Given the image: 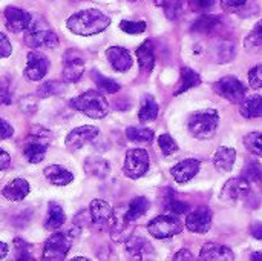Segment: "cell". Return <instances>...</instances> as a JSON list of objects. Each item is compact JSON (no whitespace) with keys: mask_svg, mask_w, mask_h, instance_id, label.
I'll return each instance as SVG.
<instances>
[{"mask_svg":"<svg viewBox=\"0 0 262 261\" xmlns=\"http://www.w3.org/2000/svg\"><path fill=\"white\" fill-rule=\"evenodd\" d=\"M64 91L63 83L60 82H45L37 88V97L40 98H46V97H52V95H58Z\"/></svg>","mask_w":262,"mask_h":261,"instance_id":"8d00e7d4","label":"cell"},{"mask_svg":"<svg viewBox=\"0 0 262 261\" xmlns=\"http://www.w3.org/2000/svg\"><path fill=\"white\" fill-rule=\"evenodd\" d=\"M186 226L193 234H206L212 226V211L207 206H200L186 218Z\"/></svg>","mask_w":262,"mask_h":261,"instance_id":"9a60e30c","label":"cell"},{"mask_svg":"<svg viewBox=\"0 0 262 261\" xmlns=\"http://www.w3.org/2000/svg\"><path fill=\"white\" fill-rule=\"evenodd\" d=\"M215 91L218 92V95H221L223 98L232 103H241L246 97L244 85L233 75H227L218 80L215 83Z\"/></svg>","mask_w":262,"mask_h":261,"instance_id":"30bf717a","label":"cell"},{"mask_svg":"<svg viewBox=\"0 0 262 261\" xmlns=\"http://www.w3.org/2000/svg\"><path fill=\"white\" fill-rule=\"evenodd\" d=\"M201 163L195 158H187L183 160L180 163H177L172 169L170 174L175 178L177 183H187L189 180H192L198 172H200Z\"/></svg>","mask_w":262,"mask_h":261,"instance_id":"d6986e66","label":"cell"},{"mask_svg":"<svg viewBox=\"0 0 262 261\" xmlns=\"http://www.w3.org/2000/svg\"><path fill=\"white\" fill-rule=\"evenodd\" d=\"M158 146H160V149H161V152L164 155H172V154H175L178 151L177 142L169 134H163V135L158 137Z\"/></svg>","mask_w":262,"mask_h":261,"instance_id":"60d3db41","label":"cell"},{"mask_svg":"<svg viewBox=\"0 0 262 261\" xmlns=\"http://www.w3.org/2000/svg\"><path fill=\"white\" fill-rule=\"evenodd\" d=\"M106 57L109 60V63L112 65V68L118 72H126L132 68L134 65V58L130 55V52L126 48L121 46H111L106 49Z\"/></svg>","mask_w":262,"mask_h":261,"instance_id":"e0dca14e","label":"cell"},{"mask_svg":"<svg viewBox=\"0 0 262 261\" xmlns=\"http://www.w3.org/2000/svg\"><path fill=\"white\" fill-rule=\"evenodd\" d=\"M124 175L132 178V180H138L141 178L147 169H149V154L144 149H129L126 152V158H124Z\"/></svg>","mask_w":262,"mask_h":261,"instance_id":"ba28073f","label":"cell"},{"mask_svg":"<svg viewBox=\"0 0 262 261\" xmlns=\"http://www.w3.org/2000/svg\"><path fill=\"white\" fill-rule=\"evenodd\" d=\"M126 137L130 142H138V143H149L154 140V131L149 128H127L126 129Z\"/></svg>","mask_w":262,"mask_h":261,"instance_id":"d590c367","label":"cell"},{"mask_svg":"<svg viewBox=\"0 0 262 261\" xmlns=\"http://www.w3.org/2000/svg\"><path fill=\"white\" fill-rule=\"evenodd\" d=\"M137 58H138V65L140 69L144 72H150L155 66V54L152 49V43L150 40H146L138 49H137Z\"/></svg>","mask_w":262,"mask_h":261,"instance_id":"4316f807","label":"cell"},{"mask_svg":"<svg viewBox=\"0 0 262 261\" xmlns=\"http://www.w3.org/2000/svg\"><path fill=\"white\" fill-rule=\"evenodd\" d=\"M158 103L152 95H144L143 102H141V108L138 112V118L141 123H149L154 122L158 117Z\"/></svg>","mask_w":262,"mask_h":261,"instance_id":"f1b7e54d","label":"cell"},{"mask_svg":"<svg viewBox=\"0 0 262 261\" xmlns=\"http://www.w3.org/2000/svg\"><path fill=\"white\" fill-rule=\"evenodd\" d=\"M221 23V18L218 15H203L200 17L195 25L192 26L193 32H203V34H209L212 32L218 25Z\"/></svg>","mask_w":262,"mask_h":261,"instance_id":"d6a6232c","label":"cell"},{"mask_svg":"<svg viewBox=\"0 0 262 261\" xmlns=\"http://www.w3.org/2000/svg\"><path fill=\"white\" fill-rule=\"evenodd\" d=\"M239 111L246 118L262 117V97L258 94H253L247 98L244 97V100L239 103Z\"/></svg>","mask_w":262,"mask_h":261,"instance_id":"484cf974","label":"cell"},{"mask_svg":"<svg viewBox=\"0 0 262 261\" xmlns=\"http://www.w3.org/2000/svg\"><path fill=\"white\" fill-rule=\"evenodd\" d=\"M215 0H196V6L200 9H209L212 5H213Z\"/></svg>","mask_w":262,"mask_h":261,"instance_id":"f5cc1de1","label":"cell"},{"mask_svg":"<svg viewBox=\"0 0 262 261\" xmlns=\"http://www.w3.org/2000/svg\"><path fill=\"white\" fill-rule=\"evenodd\" d=\"M126 252L129 257L138 258V260H146L155 254L154 246L146 238L138 237V235H132L130 238L126 240Z\"/></svg>","mask_w":262,"mask_h":261,"instance_id":"ac0fdd59","label":"cell"},{"mask_svg":"<svg viewBox=\"0 0 262 261\" xmlns=\"http://www.w3.org/2000/svg\"><path fill=\"white\" fill-rule=\"evenodd\" d=\"M244 146L249 152L262 157V134L261 132H250L244 137Z\"/></svg>","mask_w":262,"mask_h":261,"instance_id":"74e56055","label":"cell"},{"mask_svg":"<svg viewBox=\"0 0 262 261\" xmlns=\"http://www.w3.org/2000/svg\"><path fill=\"white\" fill-rule=\"evenodd\" d=\"M236 160V151L233 148L221 146L213 155V165L220 172H229Z\"/></svg>","mask_w":262,"mask_h":261,"instance_id":"cb8c5ba5","label":"cell"},{"mask_svg":"<svg viewBox=\"0 0 262 261\" xmlns=\"http://www.w3.org/2000/svg\"><path fill=\"white\" fill-rule=\"evenodd\" d=\"M18 108L25 114H32L37 111V97L35 95H25L18 100Z\"/></svg>","mask_w":262,"mask_h":261,"instance_id":"7bdbcfd3","label":"cell"},{"mask_svg":"<svg viewBox=\"0 0 262 261\" xmlns=\"http://www.w3.org/2000/svg\"><path fill=\"white\" fill-rule=\"evenodd\" d=\"M109 25H111V18L101 11L94 8L83 9L72 14L66 22V26L71 32L86 37L103 32Z\"/></svg>","mask_w":262,"mask_h":261,"instance_id":"6da1fadb","label":"cell"},{"mask_svg":"<svg viewBox=\"0 0 262 261\" xmlns=\"http://www.w3.org/2000/svg\"><path fill=\"white\" fill-rule=\"evenodd\" d=\"M129 2H138V0H129Z\"/></svg>","mask_w":262,"mask_h":261,"instance_id":"9f6ffc18","label":"cell"},{"mask_svg":"<svg viewBox=\"0 0 262 261\" xmlns=\"http://www.w3.org/2000/svg\"><path fill=\"white\" fill-rule=\"evenodd\" d=\"M89 212H91V220L95 225H107L114 209L104 200H92L89 206Z\"/></svg>","mask_w":262,"mask_h":261,"instance_id":"d4e9b609","label":"cell"},{"mask_svg":"<svg viewBox=\"0 0 262 261\" xmlns=\"http://www.w3.org/2000/svg\"><path fill=\"white\" fill-rule=\"evenodd\" d=\"M146 28H147V25L143 20H121L120 22V29L126 34H132V35L144 32Z\"/></svg>","mask_w":262,"mask_h":261,"instance_id":"ab89813d","label":"cell"},{"mask_svg":"<svg viewBox=\"0 0 262 261\" xmlns=\"http://www.w3.org/2000/svg\"><path fill=\"white\" fill-rule=\"evenodd\" d=\"M14 134V128L3 118H0V140H6L9 137H12Z\"/></svg>","mask_w":262,"mask_h":261,"instance_id":"7dc6e473","label":"cell"},{"mask_svg":"<svg viewBox=\"0 0 262 261\" xmlns=\"http://www.w3.org/2000/svg\"><path fill=\"white\" fill-rule=\"evenodd\" d=\"M11 102H12V97H11L9 91L0 89V105H9Z\"/></svg>","mask_w":262,"mask_h":261,"instance_id":"816d5d0a","label":"cell"},{"mask_svg":"<svg viewBox=\"0 0 262 261\" xmlns=\"http://www.w3.org/2000/svg\"><path fill=\"white\" fill-rule=\"evenodd\" d=\"M244 48L246 51L249 52H253V51H258L262 48V20H259L253 29L250 31V34L246 37L244 40Z\"/></svg>","mask_w":262,"mask_h":261,"instance_id":"1f68e13d","label":"cell"},{"mask_svg":"<svg viewBox=\"0 0 262 261\" xmlns=\"http://www.w3.org/2000/svg\"><path fill=\"white\" fill-rule=\"evenodd\" d=\"M250 258L253 261H262V252H255V254H252Z\"/></svg>","mask_w":262,"mask_h":261,"instance_id":"11a10c76","label":"cell"},{"mask_svg":"<svg viewBox=\"0 0 262 261\" xmlns=\"http://www.w3.org/2000/svg\"><path fill=\"white\" fill-rule=\"evenodd\" d=\"M25 45L29 48H57L58 37L55 31L41 17H34L25 31Z\"/></svg>","mask_w":262,"mask_h":261,"instance_id":"3957f363","label":"cell"},{"mask_svg":"<svg viewBox=\"0 0 262 261\" xmlns=\"http://www.w3.org/2000/svg\"><path fill=\"white\" fill-rule=\"evenodd\" d=\"M98 134H100L98 128L91 126V125L75 128L68 134V137L64 140L66 149L69 152H75V151L81 149L83 146H86L88 143H91L95 137H98Z\"/></svg>","mask_w":262,"mask_h":261,"instance_id":"8fae6325","label":"cell"},{"mask_svg":"<svg viewBox=\"0 0 262 261\" xmlns=\"http://www.w3.org/2000/svg\"><path fill=\"white\" fill-rule=\"evenodd\" d=\"M71 106L80 112H83L84 115H88L89 118H104L109 114V103L107 100L103 97V94H100L98 91L89 89L77 97H74L71 100Z\"/></svg>","mask_w":262,"mask_h":261,"instance_id":"7a4b0ae2","label":"cell"},{"mask_svg":"<svg viewBox=\"0 0 262 261\" xmlns=\"http://www.w3.org/2000/svg\"><path fill=\"white\" fill-rule=\"evenodd\" d=\"M150 208V203L146 197H137L129 203V208L126 211V217L129 222H135L140 217H143Z\"/></svg>","mask_w":262,"mask_h":261,"instance_id":"4dcf8cb0","label":"cell"},{"mask_svg":"<svg viewBox=\"0 0 262 261\" xmlns=\"http://www.w3.org/2000/svg\"><path fill=\"white\" fill-rule=\"evenodd\" d=\"M43 174H45L46 180L55 186H66V185L72 183V180H74V174L61 165H51V166L45 168Z\"/></svg>","mask_w":262,"mask_h":261,"instance_id":"7402d4cb","label":"cell"},{"mask_svg":"<svg viewBox=\"0 0 262 261\" xmlns=\"http://www.w3.org/2000/svg\"><path fill=\"white\" fill-rule=\"evenodd\" d=\"M11 52H12V45H11L9 38L3 32H0V57L6 58L11 55Z\"/></svg>","mask_w":262,"mask_h":261,"instance_id":"f6af8a7d","label":"cell"},{"mask_svg":"<svg viewBox=\"0 0 262 261\" xmlns=\"http://www.w3.org/2000/svg\"><path fill=\"white\" fill-rule=\"evenodd\" d=\"M2 194L9 202H20L29 194V183L25 178H14L3 188Z\"/></svg>","mask_w":262,"mask_h":261,"instance_id":"603a6c76","label":"cell"},{"mask_svg":"<svg viewBox=\"0 0 262 261\" xmlns=\"http://www.w3.org/2000/svg\"><path fill=\"white\" fill-rule=\"evenodd\" d=\"M66 222V215H64V211L61 209L60 205L57 203H49L48 206V217H46V222H45V228L48 231H55L58 228H61Z\"/></svg>","mask_w":262,"mask_h":261,"instance_id":"83f0119b","label":"cell"},{"mask_svg":"<svg viewBox=\"0 0 262 261\" xmlns=\"http://www.w3.org/2000/svg\"><path fill=\"white\" fill-rule=\"evenodd\" d=\"M5 15V23H6V28L11 31V32H23L28 29V26L31 25V20H32V15L21 9V8H17V6H8L3 12Z\"/></svg>","mask_w":262,"mask_h":261,"instance_id":"5bb4252c","label":"cell"},{"mask_svg":"<svg viewBox=\"0 0 262 261\" xmlns=\"http://www.w3.org/2000/svg\"><path fill=\"white\" fill-rule=\"evenodd\" d=\"M132 222L127 220L126 217V212L121 214V209H117L112 212V217L109 218L107 222V226H109V234L112 237L114 242L117 243H123L127 240L129 237V225Z\"/></svg>","mask_w":262,"mask_h":261,"instance_id":"2e32d148","label":"cell"},{"mask_svg":"<svg viewBox=\"0 0 262 261\" xmlns=\"http://www.w3.org/2000/svg\"><path fill=\"white\" fill-rule=\"evenodd\" d=\"M49 69V60L45 54L38 51H31L26 57V68H25V75L31 82H38L41 80Z\"/></svg>","mask_w":262,"mask_h":261,"instance_id":"4fadbf2b","label":"cell"},{"mask_svg":"<svg viewBox=\"0 0 262 261\" xmlns=\"http://www.w3.org/2000/svg\"><path fill=\"white\" fill-rule=\"evenodd\" d=\"M84 172L95 178H106L111 174V165L100 155H91L84 162Z\"/></svg>","mask_w":262,"mask_h":261,"instance_id":"44dd1931","label":"cell"},{"mask_svg":"<svg viewBox=\"0 0 262 261\" xmlns=\"http://www.w3.org/2000/svg\"><path fill=\"white\" fill-rule=\"evenodd\" d=\"M201 83V77L192 68H181V86L175 91V95H181L183 92L198 86Z\"/></svg>","mask_w":262,"mask_h":261,"instance_id":"f546056e","label":"cell"},{"mask_svg":"<svg viewBox=\"0 0 262 261\" xmlns=\"http://www.w3.org/2000/svg\"><path fill=\"white\" fill-rule=\"evenodd\" d=\"M147 231L154 238L166 240L178 235L183 231V223L178 215H158L149 222Z\"/></svg>","mask_w":262,"mask_h":261,"instance_id":"8992f818","label":"cell"},{"mask_svg":"<svg viewBox=\"0 0 262 261\" xmlns=\"http://www.w3.org/2000/svg\"><path fill=\"white\" fill-rule=\"evenodd\" d=\"M8 251H9V248H8V245H6V243H3V242H0V260L6 257V254H8Z\"/></svg>","mask_w":262,"mask_h":261,"instance_id":"db71d44e","label":"cell"},{"mask_svg":"<svg viewBox=\"0 0 262 261\" xmlns=\"http://www.w3.org/2000/svg\"><path fill=\"white\" fill-rule=\"evenodd\" d=\"M71 246H72V235L71 234L55 232L46 240L41 258L46 261L64 260Z\"/></svg>","mask_w":262,"mask_h":261,"instance_id":"52a82bcc","label":"cell"},{"mask_svg":"<svg viewBox=\"0 0 262 261\" xmlns=\"http://www.w3.org/2000/svg\"><path fill=\"white\" fill-rule=\"evenodd\" d=\"M243 178H246L250 183H256L262 180V166L258 162H250L246 165L243 171Z\"/></svg>","mask_w":262,"mask_h":261,"instance_id":"f35d334b","label":"cell"},{"mask_svg":"<svg viewBox=\"0 0 262 261\" xmlns=\"http://www.w3.org/2000/svg\"><path fill=\"white\" fill-rule=\"evenodd\" d=\"M247 3V0H221V8L224 11H238L239 8H243Z\"/></svg>","mask_w":262,"mask_h":261,"instance_id":"bcb514c9","label":"cell"},{"mask_svg":"<svg viewBox=\"0 0 262 261\" xmlns=\"http://www.w3.org/2000/svg\"><path fill=\"white\" fill-rule=\"evenodd\" d=\"M252 195V186L250 182L246 178H230L226 182L221 191V200L224 202H236V200H246Z\"/></svg>","mask_w":262,"mask_h":261,"instance_id":"7c38bea8","label":"cell"},{"mask_svg":"<svg viewBox=\"0 0 262 261\" xmlns=\"http://www.w3.org/2000/svg\"><path fill=\"white\" fill-rule=\"evenodd\" d=\"M63 80L66 83H77L86 69V62L83 58V54L80 51H68L63 57Z\"/></svg>","mask_w":262,"mask_h":261,"instance_id":"9c48e42d","label":"cell"},{"mask_svg":"<svg viewBox=\"0 0 262 261\" xmlns=\"http://www.w3.org/2000/svg\"><path fill=\"white\" fill-rule=\"evenodd\" d=\"M155 5L164 11V15L169 20H175L183 9V0H155Z\"/></svg>","mask_w":262,"mask_h":261,"instance_id":"836d02e7","label":"cell"},{"mask_svg":"<svg viewBox=\"0 0 262 261\" xmlns=\"http://www.w3.org/2000/svg\"><path fill=\"white\" fill-rule=\"evenodd\" d=\"M166 209L173 215H183L189 211V205L173 198V195H169V198L166 200Z\"/></svg>","mask_w":262,"mask_h":261,"instance_id":"b9f144b4","label":"cell"},{"mask_svg":"<svg viewBox=\"0 0 262 261\" xmlns=\"http://www.w3.org/2000/svg\"><path fill=\"white\" fill-rule=\"evenodd\" d=\"M220 125V114L215 109H201L190 114L187 120L189 132L196 138H210Z\"/></svg>","mask_w":262,"mask_h":261,"instance_id":"277c9868","label":"cell"},{"mask_svg":"<svg viewBox=\"0 0 262 261\" xmlns=\"http://www.w3.org/2000/svg\"><path fill=\"white\" fill-rule=\"evenodd\" d=\"M9 163H11V155L0 148V171H5L9 166Z\"/></svg>","mask_w":262,"mask_h":261,"instance_id":"c3c4849f","label":"cell"},{"mask_svg":"<svg viewBox=\"0 0 262 261\" xmlns=\"http://www.w3.org/2000/svg\"><path fill=\"white\" fill-rule=\"evenodd\" d=\"M250 234L258 238V240H262V223H253L250 226Z\"/></svg>","mask_w":262,"mask_h":261,"instance_id":"f907efd6","label":"cell"},{"mask_svg":"<svg viewBox=\"0 0 262 261\" xmlns=\"http://www.w3.org/2000/svg\"><path fill=\"white\" fill-rule=\"evenodd\" d=\"M173 260L190 261V260H193V255H192V252H190L189 249H181V251H178V252H177V255L173 257Z\"/></svg>","mask_w":262,"mask_h":261,"instance_id":"681fc988","label":"cell"},{"mask_svg":"<svg viewBox=\"0 0 262 261\" xmlns=\"http://www.w3.org/2000/svg\"><path fill=\"white\" fill-rule=\"evenodd\" d=\"M91 75H92L94 82L98 85V88L103 89V91L107 92V94H117V92L121 89V86H120L115 80H112V78H109V77H104L103 74H100V72H97V71H92Z\"/></svg>","mask_w":262,"mask_h":261,"instance_id":"e575fe53","label":"cell"},{"mask_svg":"<svg viewBox=\"0 0 262 261\" xmlns=\"http://www.w3.org/2000/svg\"><path fill=\"white\" fill-rule=\"evenodd\" d=\"M49 140H51V132L48 129L41 126H32L29 132V138L23 149V157L32 165L43 162L49 148Z\"/></svg>","mask_w":262,"mask_h":261,"instance_id":"5b68a950","label":"cell"},{"mask_svg":"<svg viewBox=\"0 0 262 261\" xmlns=\"http://www.w3.org/2000/svg\"><path fill=\"white\" fill-rule=\"evenodd\" d=\"M249 83L253 89L262 88V65H258L249 71Z\"/></svg>","mask_w":262,"mask_h":261,"instance_id":"ee69618b","label":"cell"},{"mask_svg":"<svg viewBox=\"0 0 262 261\" xmlns=\"http://www.w3.org/2000/svg\"><path fill=\"white\" fill-rule=\"evenodd\" d=\"M200 258L207 261H232L235 260V255H233L232 249H229L227 246L210 242L201 248Z\"/></svg>","mask_w":262,"mask_h":261,"instance_id":"ffe728a7","label":"cell"}]
</instances>
